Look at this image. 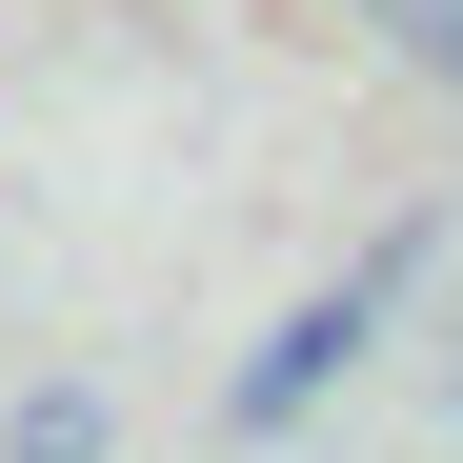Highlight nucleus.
<instances>
[{"label":"nucleus","mask_w":463,"mask_h":463,"mask_svg":"<svg viewBox=\"0 0 463 463\" xmlns=\"http://www.w3.org/2000/svg\"><path fill=\"white\" fill-rule=\"evenodd\" d=\"M403 282H423V222H383V242H363L343 282H302L282 323L242 343V383H222V423H242V443H282V423H302V403H323V383H343V363L383 343V302H403Z\"/></svg>","instance_id":"obj_1"},{"label":"nucleus","mask_w":463,"mask_h":463,"mask_svg":"<svg viewBox=\"0 0 463 463\" xmlns=\"http://www.w3.org/2000/svg\"><path fill=\"white\" fill-rule=\"evenodd\" d=\"M363 21H383V41H403V61H423V81H463V0H363Z\"/></svg>","instance_id":"obj_3"},{"label":"nucleus","mask_w":463,"mask_h":463,"mask_svg":"<svg viewBox=\"0 0 463 463\" xmlns=\"http://www.w3.org/2000/svg\"><path fill=\"white\" fill-rule=\"evenodd\" d=\"M121 423H101V383H21V403H0V463H101Z\"/></svg>","instance_id":"obj_2"}]
</instances>
